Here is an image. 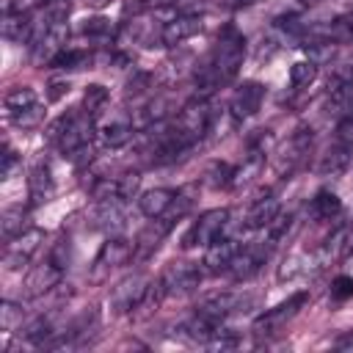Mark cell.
<instances>
[{
  "mask_svg": "<svg viewBox=\"0 0 353 353\" xmlns=\"http://www.w3.org/2000/svg\"><path fill=\"white\" fill-rule=\"evenodd\" d=\"M243 55H245V39H243L234 28H223V33L218 36L212 52H210L207 61L196 69V85H199L204 94L221 88L223 83H229V80L240 72Z\"/></svg>",
  "mask_w": 353,
  "mask_h": 353,
  "instance_id": "cell-1",
  "label": "cell"
},
{
  "mask_svg": "<svg viewBox=\"0 0 353 353\" xmlns=\"http://www.w3.org/2000/svg\"><path fill=\"white\" fill-rule=\"evenodd\" d=\"M47 141L55 143L63 154H74L77 149L88 146L91 143V135H94V116L85 113V110H69L63 116H58L50 127H47Z\"/></svg>",
  "mask_w": 353,
  "mask_h": 353,
  "instance_id": "cell-2",
  "label": "cell"
},
{
  "mask_svg": "<svg viewBox=\"0 0 353 353\" xmlns=\"http://www.w3.org/2000/svg\"><path fill=\"white\" fill-rule=\"evenodd\" d=\"M229 218H232V212H229L226 207L201 212L199 221H193L190 229L185 232L182 245H185V248H193V245H210V243H215L218 237L226 234V229H229Z\"/></svg>",
  "mask_w": 353,
  "mask_h": 353,
  "instance_id": "cell-3",
  "label": "cell"
},
{
  "mask_svg": "<svg viewBox=\"0 0 353 353\" xmlns=\"http://www.w3.org/2000/svg\"><path fill=\"white\" fill-rule=\"evenodd\" d=\"M212 119H215V110H212L210 99H207V97H199V99H190V102L179 110V116H176V127L196 143L199 138H204V135L210 132Z\"/></svg>",
  "mask_w": 353,
  "mask_h": 353,
  "instance_id": "cell-4",
  "label": "cell"
},
{
  "mask_svg": "<svg viewBox=\"0 0 353 353\" xmlns=\"http://www.w3.org/2000/svg\"><path fill=\"white\" fill-rule=\"evenodd\" d=\"M44 243V232L41 229H25L22 234H17L14 240L6 243V254H3V262L8 270H19L30 262V256L41 248Z\"/></svg>",
  "mask_w": 353,
  "mask_h": 353,
  "instance_id": "cell-5",
  "label": "cell"
},
{
  "mask_svg": "<svg viewBox=\"0 0 353 353\" xmlns=\"http://www.w3.org/2000/svg\"><path fill=\"white\" fill-rule=\"evenodd\" d=\"M309 301V292H295V295H290L287 301H281L279 306H273V309H268L256 323H254V331L262 336V334H276L279 328H284V323H290L298 312H301V306Z\"/></svg>",
  "mask_w": 353,
  "mask_h": 353,
  "instance_id": "cell-6",
  "label": "cell"
},
{
  "mask_svg": "<svg viewBox=\"0 0 353 353\" xmlns=\"http://www.w3.org/2000/svg\"><path fill=\"white\" fill-rule=\"evenodd\" d=\"M160 284L165 290V295H185V292H193L199 284H201V268L190 265V262H171L163 276H160Z\"/></svg>",
  "mask_w": 353,
  "mask_h": 353,
  "instance_id": "cell-7",
  "label": "cell"
},
{
  "mask_svg": "<svg viewBox=\"0 0 353 353\" xmlns=\"http://www.w3.org/2000/svg\"><path fill=\"white\" fill-rule=\"evenodd\" d=\"M312 141H314L312 127H298V130L290 135V141H287V146L281 149V154L276 157V171H279L281 176H284V174H292V171L303 163V157L309 154Z\"/></svg>",
  "mask_w": 353,
  "mask_h": 353,
  "instance_id": "cell-8",
  "label": "cell"
},
{
  "mask_svg": "<svg viewBox=\"0 0 353 353\" xmlns=\"http://www.w3.org/2000/svg\"><path fill=\"white\" fill-rule=\"evenodd\" d=\"M132 251H135V245H132L130 240H124V237H108V240L102 243L97 259H94V273H91V276H94V279H102V276L110 273L113 268L124 265V262L132 256Z\"/></svg>",
  "mask_w": 353,
  "mask_h": 353,
  "instance_id": "cell-9",
  "label": "cell"
},
{
  "mask_svg": "<svg viewBox=\"0 0 353 353\" xmlns=\"http://www.w3.org/2000/svg\"><path fill=\"white\" fill-rule=\"evenodd\" d=\"M262 99H265V85L256 83V80H245L234 94H232V102H229V113L234 121H243L248 116H254L259 108H262Z\"/></svg>",
  "mask_w": 353,
  "mask_h": 353,
  "instance_id": "cell-10",
  "label": "cell"
},
{
  "mask_svg": "<svg viewBox=\"0 0 353 353\" xmlns=\"http://www.w3.org/2000/svg\"><path fill=\"white\" fill-rule=\"evenodd\" d=\"M251 298H240V295H234V292H212V295H207V298H201L199 301V309L196 312H201V314H207V317H212V320H223V317H229L232 312H243V306L248 303Z\"/></svg>",
  "mask_w": 353,
  "mask_h": 353,
  "instance_id": "cell-11",
  "label": "cell"
},
{
  "mask_svg": "<svg viewBox=\"0 0 353 353\" xmlns=\"http://www.w3.org/2000/svg\"><path fill=\"white\" fill-rule=\"evenodd\" d=\"M240 248L243 245L234 237H226V234L218 237L215 243L207 245V256H204L207 270L210 273H229V268H232V262H234V256H237Z\"/></svg>",
  "mask_w": 353,
  "mask_h": 353,
  "instance_id": "cell-12",
  "label": "cell"
},
{
  "mask_svg": "<svg viewBox=\"0 0 353 353\" xmlns=\"http://www.w3.org/2000/svg\"><path fill=\"white\" fill-rule=\"evenodd\" d=\"M268 254H270V248L265 245V243H254V245H243L240 251H237V256H234V262H232V268H229V273L240 281V279H251L262 265H265V259H268Z\"/></svg>",
  "mask_w": 353,
  "mask_h": 353,
  "instance_id": "cell-13",
  "label": "cell"
},
{
  "mask_svg": "<svg viewBox=\"0 0 353 353\" xmlns=\"http://www.w3.org/2000/svg\"><path fill=\"white\" fill-rule=\"evenodd\" d=\"M199 30H201V17H193V14L174 17V19H168V22L160 28V41H163L165 47H179L182 41L193 39Z\"/></svg>",
  "mask_w": 353,
  "mask_h": 353,
  "instance_id": "cell-14",
  "label": "cell"
},
{
  "mask_svg": "<svg viewBox=\"0 0 353 353\" xmlns=\"http://www.w3.org/2000/svg\"><path fill=\"white\" fill-rule=\"evenodd\" d=\"M61 273H63V268H58L52 259H50V262L36 265V268L28 273V279H25V290H28V295L39 298V295L50 292L52 287H58V284H61Z\"/></svg>",
  "mask_w": 353,
  "mask_h": 353,
  "instance_id": "cell-15",
  "label": "cell"
},
{
  "mask_svg": "<svg viewBox=\"0 0 353 353\" xmlns=\"http://www.w3.org/2000/svg\"><path fill=\"white\" fill-rule=\"evenodd\" d=\"M52 190H55V179H52L50 165H47L44 160H36L33 168H30V174H28V193H30V201H33V204H44V201H50Z\"/></svg>",
  "mask_w": 353,
  "mask_h": 353,
  "instance_id": "cell-16",
  "label": "cell"
},
{
  "mask_svg": "<svg viewBox=\"0 0 353 353\" xmlns=\"http://www.w3.org/2000/svg\"><path fill=\"white\" fill-rule=\"evenodd\" d=\"M146 281L141 279V276H130V279H124L116 290H113V306H116V312H135L138 309V303L143 301V292H146Z\"/></svg>",
  "mask_w": 353,
  "mask_h": 353,
  "instance_id": "cell-17",
  "label": "cell"
},
{
  "mask_svg": "<svg viewBox=\"0 0 353 353\" xmlns=\"http://www.w3.org/2000/svg\"><path fill=\"white\" fill-rule=\"evenodd\" d=\"M174 199H176V190H171V188H152V190H143L138 196V210L146 218H160V215H165L171 210Z\"/></svg>",
  "mask_w": 353,
  "mask_h": 353,
  "instance_id": "cell-18",
  "label": "cell"
},
{
  "mask_svg": "<svg viewBox=\"0 0 353 353\" xmlns=\"http://www.w3.org/2000/svg\"><path fill=\"white\" fill-rule=\"evenodd\" d=\"M132 135H135V124H132L130 116H113L110 121H105V124L99 127V138H102V143L110 146V149H119V146L130 143Z\"/></svg>",
  "mask_w": 353,
  "mask_h": 353,
  "instance_id": "cell-19",
  "label": "cell"
},
{
  "mask_svg": "<svg viewBox=\"0 0 353 353\" xmlns=\"http://www.w3.org/2000/svg\"><path fill=\"white\" fill-rule=\"evenodd\" d=\"M124 201L119 199H108V201H97L91 218H94V226L102 229V232H119L124 226V210H121Z\"/></svg>",
  "mask_w": 353,
  "mask_h": 353,
  "instance_id": "cell-20",
  "label": "cell"
},
{
  "mask_svg": "<svg viewBox=\"0 0 353 353\" xmlns=\"http://www.w3.org/2000/svg\"><path fill=\"white\" fill-rule=\"evenodd\" d=\"M36 33V22L30 11L25 14H3V36L11 41H30Z\"/></svg>",
  "mask_w": 353,
  "mask_h": 353,
  "instance_id": "cell-21",
  "label": "cell"
},
{
  "mask_svg": "<svg viewBox=\"0 0 353 353\" xmlns=\"http://www.w3.org/2000/svg\"><path fill=\"white\" fill-rule=\"evenodd\" d=\"M176 221H171L168 215H160V218H152V223L138 234V254L143 256V254H149V251H154L157 245H160V240L171 232V226H174Z\"/></svg>",
  "mask_w": 353,
  "mask_h": 353,
  "instance_id": "cell-22",
  "label": "cell"
},
{
  "mask_svg": "<svg viewBox=\"0 0 353 353\" xmlns=\"http://www.w3.org/2000/svg\"><path fill=\"white\" fill-rule=\"evenodd\" d=\"M33 105H39V94L30 88V85H19V88H11L3 99V108H6V116L14 121L19 113L30 110Z\"/></svg>",
  "mask_w": 353,
  "mask_h": 353,
  "instance_id": "cell-23",
  "label": "cell"
},
{
  "mask_svg": "<svg viewBox=\"0 0 353 353\" xmlns=\"http://www.w3.org/2000/svg\"><path fill=\"white\" fill-rule=\"evenodd\" d=\"M276 215H279V201H276L273 196H262V199H256V201L248 207V212H245V226H248V229H265Z\"/></svg>",
  "mask_w": 353,
  "mask_h": 353,
  "instance_id": "cell-24",
  "label": "cell"
},
{
  "mask_svg": "<svg viewBox=\"0 0 353 353\" xmlns=\"http://www.w3.org/2000/svg\"><path fill=\"white\" fill-rule=\"evenodd\" d=\"M339 212H342V201H339V196L334 190H320L312 199V215L317 221H334Z\"/></svg>",
  "mask_w": 353,
  "mask_h": 353,
  "instance_id": "cell-25",
  "label": "cell"
},
{
  "mask_svg": "<svg viewBox=\"0 0 353 353\" xmlns=\"http://www.w3.org/2000/svg\"><path fill=\"white\" fill-rule=\"evenodd\" d=\"M25 221H28V210H22L19 204L14 207H6L3 215H0V232L6 240H14L17 234L25 232Z\"/></svg>",
  "mask_w": 353,
  "mask_h": 353,
  "instance_id": "cell-26",
  "label": "cell"
},
{
  "mask_svg": "<svg viewBox=\"0 0 353 353\" xmlns=\"http://www.w3.org/2000/svg\"><path fill=\"white\" fill-rule=\"evenodd\" d=\"M312 270V259L306 254H290L279 268V281H295Z\"/></svg>",
  "mask_w": 353,
  "mask_h": 353,
  "instance_id": "cell-27",
  "label": "cell"
},
{
  "mask_svg": "<svg viewBox=\"0 0 353 353\" xmlns=\"http://www.w3.org/2000/svg\"><path fill=\"white\" fill-rule=\"evenodd\" d=\"M314 80H317V63H314V61H295V63L290 66V85H292L295 91L309 88Z\"/></svg>",
  "mask_w": 353,
  "mask_h": 353,
  "instance_id": "cell-28",
  "label": "cell"
},
{
  "mask_svg": "<svg viewBox=\"0 0 353 353\" xmlns=\"http://www.w3.org/2000/svg\"><path fill=\"white\" fill-rule=\"evenodd\" d=\"M22 320H25V306L22 303H14V301H3L0 303V328L6 334L22 328Z\"/></svg>",
  "mask_w": 353,
  "mask_h": 353,
  "instance_id": "cell-29",
  "label": "cell"
},
{
  "mask_svg": "<svg viewBox=\"0 0 353 353\" xmlns=\"http://www.w3.org/2000/svg\"><path fill=\"white\" fill-rule=\"evenodd\" d=\"M108 102V88L99 85V83H91L85 91H83V110L91 113V116H99L102 108Z\"/></svg>",
  "mask_w": 353,
  "mask_h": 353,
  "instance_id": "cell-30",
  "label": "cell"
},
{
  "mask_svg": "<svg viewBox=\"0 0 353 353\" xmlns=\"http://www.w3.org/2000/svg\"><path fill=\"white\" fill-rule=\"evenodd\" d=\"M91 63V55L85 50H61L52 61V66L58 69H85Z\"/></svg>",
  "mask_w": 353,
  "mask_h": 353,
  "instance_id": "cell-31",
  "label": "cell"
},
{
  "mask_svg": "<svg viewBox=\"0 0 353 353\" xmlns=\"http://www.w3.org/2000/svg\"><path fill=\"white\" fill-rule=\"evenodd\" d=\"M204 179L210 188H229V185H234V168L229 163H212L207 168Z\"/></svg>",
  "mask_w": 353,
  "mask_h": 353,
  "instance_id": "cell-32",
  "label": "cell"
},
{
  "mask_svg": "<svg viewBox=\"0 0 353 353\" xmlns=\"http://www.w3.org/2000/svg\"><path fill=\"white\" fill-rule=\"evenodd\" d=\"M80 33L88 39H108L113 33V25L108 17H85L80 22Z\"/></svg>",
  "mask_w": 353,
  "mask_h": 353,
  "instance_id": "cell-33",
  "label": "cell"
},
{
  "mask_svg": "<svg viewBox=\"0 0 353 353\" xmlns=\"http://www.w3.org/2000/svg\"><path fill=\"white\" fill-rule=\"evenodd\" d=\"M138 185H141V176L138 174H121L116 179V196L121 201H130V199L138 196Z\"/></svg>",
  "mask_w": 353,
  "mask_h": 353,
  "instance_id": "cell-34",
  "label": "cell"
},
{
  "mask_svg": "<svg viewBox=\"0 0 353 353\" xmlns=\"http://www.w3.org/2000/svg\"><path fill=\"white\" fill-rule=\"evenodd\" d=\"M331 298L334 301H347L353 298V279L350 276H336L331 284Z\"/></svg>",
  "mask_w": 353,
  "mask_h": 353,
  "instance_id": "cell-35",
  "label": "cell"
},
{
  "mask_svg": "<svg viewBox=\"0 0 353 353\" xmlns=\"http://www.w3.org/2000/svg\"><path fill=\"white\" fill-rule=\"evenodd\" d=\"M149 83H152V74L135 72V74L130 77V83H127V94H130V97H138V94H143V91L149 88Z\"/></svg>",
  "mask_w": 353,
  "mask_h": 353,
  "instance_id": "cell-36",
  "label": "cell"
},
{
  "mask_svg": "<svg viewBox=\"0 0 353 353\" xmlns=\"http://www.w3.org/2000/svg\"><path fill=\"white\" fill-rule=\"evenodd\" d=\"M0 157H3V163H0V176L8 179L11 171H14V165L19 163V157H17V152H14L8 143H3V154H0Z\"/></svg>",
  "mask_w": 353,
  "mask_h": 353,
  "instance_id": "cell-37",
  "label": "cell"
},
{
  "mask_svg": "<svg viewBox=\"0 0 353 353\" xmlns=\"http://www.w3.org/2000/svg\"><path fill=\"white\" fill-rule=\"evenodd\" d=\"M69 88H72L69 80H50L47 83V99L50 102H58V99H63L69 94Z\"/></svg>",
  "mask_w": 353,
  "mask_h": 353,
  "instance_id": "cell-38",
  "label": "cell"
},
{
  "mask_svg": "<svg viewBox=\"0 0 353 353\" xmlns=\"http://www.w3.org/2000/svg\"><path fill=\"white\" fill-rule=\"evenodd\" d=\"M342 229V243H339V259H347L353 254V221L339 226Z\"/></svg>",
  "mask_w": 353,
  "mask_h": 353,
  "instance_id": "cell-39",
  "label": "cell"
},
{
  "mask_svg": "<svg viewBox=\"0 0 353 353\" xmlns=\"http://www.w3.org/2000/svg\"><path fill=\"white\" fill-rule=\"evenodd\" d=\"M58 268H63L66 262H69V240H61L55 248H52V256H50Z\"/></svg>",
  "mask_w": 353,
  "mask_h": 353,
  "instance_id": "cell-40",
  "label": "cell"
},
{
  "mask_svg": "<svg viewBox=\"0 0 353 353\" xmlns=\"http://www.w3.org/2000/svg\"><path fill=\"white\" fill-rule=\"evenodd\" d=\"M152 6H165V8H188L193 6L196 0H149Z\"/></svg>",
  "mask_w": 353,
  "mask_h": 353,
  "instance_id": "cell-41",
  "label": "cell"
},
{
  "mask_svg": "<svg viewBox=\"0 0 353 353\" xmlns=\"http://www.w3.org/2000/svg\"><path fill=\"white\" fill-rule=\"evenodd\" d=\"M336 347H339V350H353V331L345 334V336H339V339H336Z\"/></svg>",
  "mask_w": 353,
  "mask_h": 353,
  "instance_id": "cell-42",
  "label": "cell"
},
{
  "mask_svg": "<svg viewBox=\"0 0 353 353\" xmlns=\"http://www.w3.org/2000/svg\"><path fill=\"white\" fill-rule=\"evenodd\" d=\"M301 3H317V0H301Z\"/></svg>",
  "mask_w": 353,
  "mask_h": 353,
  "instance_id": "cell-43",
  "label": "cell"
},
{
  "mask_svg": "<svg viewBox=\"0 0 353 353\" xmlns=\"http://www.w3.org/2000/svg\"><path fill=\"white\" fill-rule=\"evenodd\" d=\"M350 85H353V83H350Z\"/></svg>",
  "mask_w": 353,
  "mask_h": 353,
  "instance_id": "cell-44",
  "label": "cell"
}]
</instances>
